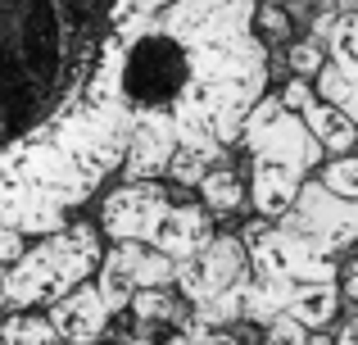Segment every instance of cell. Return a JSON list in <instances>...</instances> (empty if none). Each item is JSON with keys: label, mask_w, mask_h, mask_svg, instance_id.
I'll return each instance as SVG.
<instances>
[{"label": "cell", "mask_w": 358, "mask_h": 345, "mask_svg": "<svg viewBox=\"0 0 358 345\" xmlns=\"http://www.w3.org/2000/svg\"><path fill=\"white\" fill-rule=\"evenodd\" d=\"M336 345H358V318H350L341 328V337H336Z\"/></svg>", "instance_id": "484cf974"}, {"label": "cell", "mask_w": 358, "mask_h": 345, "mask_svg": "<svg viewBox=\"0 0 358 345\" xmlns=\"http://www.w3.org/2000/svg\"><path fill=\"white\" fill-rule=\"evenodd\" d=\"M182 150V132H177L173 114H141L136 132H131L127 146V164H122V177L127 182H159L168 177V164Z\"/></svg>", "instance_id": "9c48e42d"}, {"label": "cell", "mask_w": 358, "mask_h": 345, "mask_svg": "<svg viewBox=\"0 0 358 345\" xmlns=\"http://www.w3.org/2000/svg\"><path fill=\"white\" fill-rule=\"evenodd\" d=\"M286 59H290V73H295V78H308V73L317 78V73L327 69L322 45H317V41H299V45H290V55H286Z\"/></svg>", "instance_id": "44dd1931"}, {"label": "cell", "mask_w": 358, "mask_h": 345, "mask_svg": "<svg viewBox=\"0 0 358 345\" xmlns=\"http://www.w3.org/2000/svg\"><path fill=\"white\" fill-rule=\"evenodd\" d=\"M131 14V0H0V160L87 105Z\"/></svg>", "instance_id": "6da1fadb"}, {"label": "cell", "mask_w": 358, "mask_h": 345, "mask_svg": "<svg viewBox=\"0 0 358 345\" xmlns=\"http://www.w3.org/2000/svg\"><path fill=\"white\" fill-rule=\"evenodd\" d=\"M317 96L327 100V105H336V109H345V114L358 123V78H350V73H341L336 64H327L322 73H317Z\"/></svg>", "instance_id": "e0dca14e"}, {"label": "cell", "mask_w": 358, "mask_h": 345, "mask_svg": "<svg viewBox=\"0 0 358 345\" xmlns=\"http://www.w3.org/2000/svg\"><path fill=\"white\" fill-rule=\"evenodd\" d=\"M299 191H304V173H299V169H290V164L254 160L250 200H254V209H259L268 223H281V218H286V213L295 209Z\"/></svg>", "instance_id": "7c38bea8"}, {"label": "cell", "mask_w": 358, "mask_h": 345, "mask_svg": "<svg viewBox=\"0 0 358 345\" xmlns=\"http://www.w3.org/2000/svg\"><path fill=\"white\" fill-rule=\"evenodd\" d=\"M122 345H155V341H150V337H127Z\"/></svg>", "instance_id": "83f0119b"}, {"label": "cell", "mask_w": 358, "mask_h": 345, "mask_svg": "<svg viewBox=\"0 0 358 345\" xmlns=\"http://www.w3.org/2000/svg\"><path fill=\"white\" fill-rule=\"evenodd\" d=\"M200 195H204V209L209 213H231V209L245 204V186H241V177L231 169H213L200 182Z\"/></svg>", "instance_id": "2e32d148"}, {"label": "cell", "mask_w": 358, "mask_h": 345, "mask_svg": "<svg viewBox=\"0 0 358 345\" xmlns=\"http://www.w3.org/2000/svg\"><path fill=\"white\" fill-rule=\"evenodd\" d=\"M168 209V191L159 182H122L100 200V227L114 241H155V232L164 227Z\"/></svg>", "instance_id": "ba28073f"}, {"label": "cell", "mask_w": 358, "mask_h": 345, "mask_svg": "<svg viewBox=\"0 0 358 345\" xmlns=\"http://www.w3.org/2000/svg\"><path fill=\"white\" fill-rule=\"evenodd\" d=\"M195 87V50L164 23L145 27L141 36L122 41V69H118V96L131 114H173Z\"/></svg>", "instance_id": "3957f363"}, {"label": "cell", "mask_w": 358, "mask_h": 345, "mask_svg": "<svg viewBox=\"0 0 358 345\" xmlns=\"http://www.w3.org/2000/svg\"><path fill=\"white\" fill-rule=\"evenodd\" d=\"M109 318H114V314H109V304H105V295H100L96 282H82L73 295H64L59 304H50V323L59 328L64 345H96L105 337Z\"/></svg>", "instance_id": "30bf717a"}, {"label": "cell", "mask_w": 358, "mask_h": 345, "mask_svg": "<svg viewBox=\"0 0 358 345\" xmlns=\"http://www.w3.org/2000/svg\"><path fill=\"white\" fill-rule=\"evenodd\" d=\"M254 282V264H250V246L241 237H213L195 259H182L177 268V291L191 304H204L222 291H241Z\"/></svg>", "instance_id": "52a82bcc"}, {"label": "cell", "mask_w": 358, "mask_h": 345, "mask_svg": "<svg viewBox=\"0 0 358 345\" xmlns=\"http://www.w3.org/2000/svg\"><path fill=\"white\" fill-rule=\"evenodd\" d=\"M241 146L254 155V160L290 164V169H299V173H313L317 164H322V155H327V146L313 136V127H308L299 114H290L281 96H263L259 105H254Z\"/></svg>", "instance_id": "277c9868"}, {"label": "cell", "mask_w": 358, "mask_h": 345, "mask_svg": "<svg viewBox=\"0 0 358 345\" xmlns=\"http://www.w3.org/2000/svg\"><path fill=\"white\" fill-rule=\"evenodd\" d=\"M341 314V286L336 282H299L290 295V314L286 318L304 323V328H331V318Z\"/></svg>", "instance_id": "4fadbf2b"}, {"label": "cell", "mask_w": 358, "mask_h": 345, "mask_svg": "<svg viewBox=\"0 0 358 345\" xmlns=\"http://www.w3.org/2000/svg\"><path fill=\"white\" fill-rule=\"evenodd\" d=\"M0 337L5 341H14V345H64V337H59V328L50 323V314H9L5 318V328H0Z\"/></svg>", "instance_id": "9a60e30c"}, {"label": "cell", "mask_w": 358, "mask_h": 345, "mask_svg": "<svg viewBox=\"0 0 358 345\" xmlns=\"http://www.w3.org/2000/svg\"><path fill=\"white\" fill-rule=\"evenodd\" d=\"M209 241H213L209 209H204V204H173V209H168V218H164V227L155 232V241H150V246L164 250V255H173L177 264H182V259H195L204 246H209Z\"/></svg>", "instance_id": "8fae6325"}, {"label": "cell", "mask_w": 358, "mask_h": 345, "mask_svg": "<svg viewBox=\"0 0 358 345\" xmlns=\"http://www.w3.org/2000/svg\"><path fill=\"white\" fill-rule=\"evenodd\" d=\"M186 341L191 345H241V337H231L227 328H204V323H195V328L186 332Z\"/></svg>", "instance_id": "603a6c76"}, {"label": "cell", "mask_w": 358, "mask_h": 345, "mask_svg": "<svg viewBox=\"0 0 358 345\" xmlns=\"http://www.w3.org/2000/svg\"><path fill=\"white\" fill-rule=\"evenodd\" d=\"M213 160H218V150L182 146V150L173 155V164H168V182H177V186H200L204 177L213 173Z\"/></svg>", "instance_id": "ac0fdd59"}, {"label": "cell", "mask_w": 358, "mask_h": 345, "mask_svg": "<svg viewBox=\"0 0 358 345\" xmlns=\"http://www.w3.org/2000/svg\"><path fill=\"white\" fill-rule=\"evenodd\" d=\"M322 182L345 200H358V155H336L322 169Z\"/></svg>", "instance_id": "ffe728a7"}, {"label": "cell", "mask_w": 358, "mask_h": 345, "mask_svg": "<svg viewBox=\"0 0 358 345\" xmlns=\"http://www.w3.org/2000/svg\"><path fill=\"white\" fill-rule=\"evenodd\" d=\"M341 291H345V300L358 309V264H350L345 268V277H341Z\"/></svg>", "instance_id": "d4e9b609"}, {"label": "cell", "mask_w": 358, "mask_h": 345, "mask_svg": "<svg viewBox=\"0 0 358 345\" xmlns=\"http://www.w3.org/2000/svg\"><path fill=\"white\" fill-rule=\"evenodd\" d=\"M281 227L295 232V237L313 241L317 250L336 255V250H350L358 241V200H345L331 186L317 177V182H304L295 209L281 218Z\"/></svg>", "instance_id": "8992f818"}, {"label": "cell", "mask_w": 358, "mask_h": 345, "mask_svg": "<svg viewBox=\"0 0 358 345\" xmlns=\"http://www.w3.org/2000/svg\"><path fill=\"white\" fill-rule=\"evenodd\" d=\"M331 64L341 73H350V78H358V14H341V23H336V32H331Z\"/></svg>", "instance_id": "d6986e66"}, {"label": "cell", "mask_w": 358, "mask_h": 345, "mask_svg": "<svg viewBox=\"0 0 358 345\" xmlns=\"http://www.w3.org/2000/svg\"><path fill=\"white\" fill-rule=\"evenodd\" d=\"M164 345H191V341H186V332H177V337H168Z\"/></svg>", "instance_id": "4316f807"}, {"label": "cell", "mask_w": 358, "mask_h": 345, "mask_svg": "<svg viewBox=\"0 0 358 345\" xmlns=\"http://www.w3.org/2000/svg\"><path fill=\"white\" fill-rule=\"evenodd\" d=\"M299 118H304V123L313 127V136H317V141H322L331 155H350L354 146H358V123H354L350 114H345V109L327 105L322 96H317V100H313V105H308Z\"/></svg>", "instance_id": "5bb4252c"}, {"label": "cell", "mask_w": 358, "mask_h": 345, "mask_svg": "<svg viewBox=\"0 0 358 345\" xmlns=\"http://www.w3.org/2000/svg\"><path fill=\"white\" fill-rule=\"evenodd\" d=\"M100 264H105L100 232L91 223H73V227L27 246L23 259L5 264V273H0V304H9L14 314L32 309V304H59L91 273H100Z\"/></svg>", "instance_id": "7a4b0ae2"}, {"label": "cell", "mask_w": 358, "mask_h": 345, "mask_svg": "<svg viewBox=\"0 0 358 345\" xmlns=\"http://www.w3.org/2000/svg\"><path fill=\"white\" fill-rule=\"evenodd\" d=\"M241 241L250 246V264L254 277H277V282H336L341 268H336V255L317 250L313 241L286 232L281 223H259L241 232Z\"/></svg>", "instance_id": "5b68a950"}, {"label": "cell", "mask_w": 358, "mask_h": 345, "mask_svg": "<svg viewBox=\"0 0 358 345\" xmlns=\"http://www.w3.org/2000/svg\"><path fill=\"white\" fill-rule=\"evenodd\" d=\"M23 232H5L0 227V264H14V259H23L27 255V246H23Z\"/></svg>", "instance_id": "cb8c5ba5"}, {"label": "cell", "mask_w": 358, "mask_h": 345, "mask_svg": "<svg viewBox=\"0 0 358 345\" xmlns=\"http://www.w3.org/2000/svg\"><path fill=\"white\" fill-rule=\"evenodd\" d=\"M259 27L272 36V41H286V36H290V18L281 14L277 5H263V9H259Z\"/></svg>", "instance_id": "7402d4cb"}, {"label": "cell", "mask_w": 358, "mask_h": 345, "mask_svg": "<svg viewBox=\"0 0 358 345\" xmlns=\"http://www.w3.org/2000/svg\"><path fill=\"white\" fill-rule=\"evenodd\" d=\"M0 345H14V341H5V337H0Z\"/></svg>", "instance_id": "f1b7e54d"}]
</instances>
